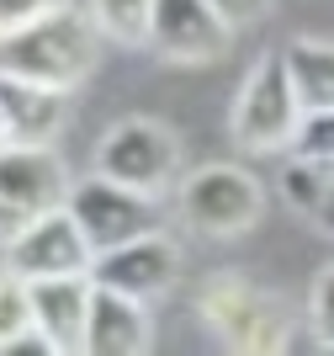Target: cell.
<instances>
[{"mask_svg": "<svg viewBox=\"0 0 334 356\" xmlns=\"http://www.w3.org/2000/svg\"><path fill=\"white\" fill-rule=\"evenodd\" d=\"M96 59H101V27L90 22V11L58 6L27 27L0 32V74H22L37 86H58V90L85 86Z\"/></svg>", "mask_w": 334, "mask_h": 356, "instance_id": "6da1fadb", "label": "cell"}, {"mask_svg": "<svg viewBox=\"0 0 334 356\" xmlns=\"http://www.w3.org/2000/svg\"><path fill=\"white\" fill-rule=\"evenodd\" d=\"M90 170H101V176L122 181V186L154 197V202L181 192V181H186V170H181V138L160 118L112 122L101 134V144H96V165Z\"/></svg>", "mask_w": 334, "mask_h": 356, "instance_id": "7a4b0ae2", "label": "cell"}, {"mask_svg": "<svg viewBox=\"0 0 334 356\" xmlns=\"http://www.w3.org/2000/svg\"><path fill=\"white\" fill-rule=\"evenodd\" d=\"M297 122H303V102H297V86H292L287 54L271 48V54L255 59V70L244 74V86L233 96L228 134L244 154H276V149H292Z\"/></svg>", "mask_w": 334, "mask_h": 356, "instance_id": "3957f363", "label": "cell"}, {"mask_svg": "<svg viewBox=\"0 0 334 356\" xmlns=\"http://www.w3.org/2000/svg\"><path fill=\"white\" fill-rule=\"evenodd\" d=\"M197 309H202L207 330L218 335V346H228V351L260 356L287 346V309L239 271H212L197 293Z\"/></svg>", "mask_w": 334, "mask_h": 356, "instance_id": "277c9868", "label": "cell"}, {"mask_svg": "<svg viewBox=\"0 0 334 356\" xmlns=\"http://www.w3.org/2000/svg\"><path fill=\"white\" fill-rule=\"evenodd\" d=\"M181 218L202 239H239L265 213V186L244 165H202L181 181Z\"/></svg>", "mask_w": 334, "mask_h": 356, "instance_id": "5b68a950", "label": "cell"}, {"mask_svg": "<svg viewBox=\"0 0 334 356\" xmlns=\"http://www.w3.org/2000/svg\"><path fill=\"white\" fill-rule=\"evenodd\" d=\"M69 170L58 160V149H27L11 144L0 149V245L22 234L27 223L69 202Z\"/></svg>", "mask_w": 334, "mask_h": 356, "instance_id": "8992f818", "label": "cell"}, {"mask_svg": "<svg viewBox=\"0 0 334 356\" xmlns=\"http://www.w3.org/2000/svg\"><path fill=\"white\" fill-rule=\"evenodd\" d=\"M69 213H74V223L85 229V239L96 245V255L117 250V245H133V239L154 234V229H165L154 197L133 192V186L101 176V170H90L85 181L69 186Z\"/></svg>", "mask_w": 334, "mask_h": 356, "instance_id": "52a82bcc", "label": "cell"}, {"mask_svg": "<svg viewBox=\"0 0 334 356\" xmlns=\"http://www.w3.org/2000/svg\"><path fill=\"white\" fill-rule=\"evenodd\" d=\"M0 261L22 282H48V277H80L96 266V245L85 239V229L74 223L69 202L53 213H43L37 223H27L22 234H11L0 245Z\"/></svg>", "mask_w": 334, "mask_h": 356, "instance_id": "ba28073f", "label": "cell"}, {"mask_svg": "<svg viewBox=\"0 0 334 356\" xmlns=\"http://www.w3.org/2000/svg\"><path fill=\"white\" fill-rule=\"evenodd\" d=\"M149 48L175 70H207L233 48V27L212 11V0H154Z\"/></svg>", "mask_w": 334, "mask_h": 356, "instance_id": "9c48e42d", "label": "cell"}, {"mask_svg": "<svg viewBox=\"0 0 334 356\" xmlns=\"http://www.w3.org/2000/svg\"><path fill=\"white\" fill-rule=\"evenodd\" d=\"M90 282L112 287V293H128L138 303H160L175 282H181V245H175L165 229L133 239V245H117L101 250L96 266H90Z\"/></svg>", "mask_w": 334, "mask_h": 356, "instance_id": "30bf717a", "label": "cell"}, {"mask_svg": "<svg viewBox=\"0 0 334 356\" xmlns=\"http://www.w3.org/2000/svg\"><path fill=\"white\" fill-rule=\"evenodd\" d=\"M0 112L11 122V144L53 149L69 128V90L37 86V80H22V74H0Z\"/></svg>", "mask_w": 334, "mask_h": 356, "instance_id": "8fae6325", "label": "cell"}, {"mask_svg": "<svg viewBox=\"0 0 334 356\" xmlns=\"http://www.w3.org/2000/svg\"><path fill=\"white\" fill-rule=\"evenodd\" d=\"M32 287V319L53 341L58 356L85 351V325H90V298H96V282L90 271L80 277H48V282H27Z\"/></svg>", "mask_w": 334, "mask_h": 356, "instance_id": "7c38bea8", "label": "cell"}, {"mask_svg": "<svg viewBox=\"0 0 334 356\" xmlns=\"http://www.w3.org/2000/svg\"><path fill=\"white\" fill-rule=\"evenodd\" d=\"M154 346V325H149V303L112 287H96L90 298V325H85V351L90 356H144Z\"/></svg>", "mask_w": 334, "mask_h": 356, "instance_id": "4fadbf2b", "label": "cell"}, {"mask_svg": "<svg viewBox=\"0 0 334 356\" xmlns=\"http://www.w3.org/2000/svg\"><path fill=\"white\" fill-rule=\"evenodd\" d=\"M281 54H287L303 112H329L334 106V38H292Z\"/></svg>", "mask_w": 334, "mask_h": 356, "instance_id": "5bb4252c", "label": "cell"}, {"mask_svg": "<svg viewBox=\"0 0 334 356\" xmlns=\"http://www.w3.org/2000/svg\"><path fill=\"white\" fill-rule=\"evenodd\" d=\"M90 22L101 27L106 43L117 48H149V22H154V0H85Z\"/></svg>", "mask_w": 334, "mask_h": 356, "instance_id": "9a60e30c", "label": "cell"}, {"mask_svg": "<svg viewBox=\"0 0 334 356\" xmlns=\"http://www.w3.org/2000/svg\"><path fill=\"white\" fill-rule=\"evenodd\" d=\"M27 325H37V319H32V287L6 271V282H0V351H6Z\"/></svg>", "mask_w": 334, "mask_h": 356, "instance_id": "2e32d148", "label": "cell"}, {"mask_svg": "<svg viewBox=\"0 0 334 356\" xmlns=\"http://www.w3.org/2000/svg\"><path fill=\"white\" fill-rule=\"evenodd\" d=\"M292 154H303V160H334V106L329 112H303L297 138H292Z\"/></svg>", "mask_w": 334, "mask_h": 356, "instance_id": "e0dca14e", "label": "cell"}, {"mask_svg": "<svg viewBox=\"0 0 334 356\" xmlns=\"http://www.w3.org/2000/svg\"><path fill=\"white\" fill-rule=\"evenodd\" d=\"M308 325H313V341L324 351H334V266H324L313 277V293H308Z\"/></svg>", "mask_w": 334, "mask_h": 356, "instance_id": "ac0fdd59", "label": "cell"}, {"mask_svg": "<svg viewBox=\"0 0 334 356\" xmlns=\"http://www.w3.org/2000/svg\"><path fill=\"white\" fill-rule=\"evenodd\" d=\"M271 6H276V0H212V11H218L233 32H244V27H255V22H265V16H271Z\"/></svg>", "mask_w": 334, "mask_h": 356, "instance_id": "d6986e66", "label": "cell"}, {"mask_svg": "<svg viewBox=\"0 0 334 356\" xmlns=\"http://www.w3.org/2000/svg\"><path fill=\"white\" fill-rule=\"evenodd\" d=\"M58 6H69V0H0V32L27 27V22H37V16L58 11Z\"/></svg>", "mask_w": 334, "mask_h": 356, "instance_id": "ffe728a7", "label": "cell"}, {"mask_svg": "<svg viewBox=\"0 0 334 356\" xmlns=\"http://www.w3.org/2000/svg\"><path fill=\"white\" fill-rule=\"evenodd\" d=\"M0 149H11V122H6V112H0Z\"/></svg>", "mask_w": 334, "mask_h": 356, "instance_id": "44dd1931", "label": "cell"}, {"mask_svg": "<svg viewBox=\"0 0 334 356\" xmlns=\"http://www.w3.org/2000/svg\"><path fill=\"white\" fill-rule=\"evenodd\" d=\"M0 282H6V261H0Z\"/></svg>", "mask_w": 334, "mask_h": 356, "instance_id": "7402d4cb", "label": "cell"}]
</instances>
